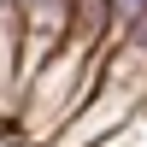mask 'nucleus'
Listing matches in <instances>:
<instances>
[{
	"mask_svg": "<svg viewBox=\"0 0 147 147\" xmlns=\"http://www.w3.org/2000/svg\"><path fill=\"white\" fill-rule=\"evenodd\" d=\"M112 6H118V18H124V24H129V18H136V12L147 6V0H112Z\"/></svg>",
	"mask_w": 147,
	"mask_h": 147,
	"instance_id": "2",
	"label": "nucleus"
},
{
	"mask_svg": "<svg viewBox=\"0 0 147 147\" xmlns=\"http://www.w3.org/2000/svg\"><path fill=\"white\" fill-rule=\"evenodd\" d=\"M30 6V30L35 35H59L71 24V0H24Z\"/></svg>",
	"mask_w": 147,
	"mask_h": 147,
	"instance_id": "1",
	"label": "nucleus"
}]
</instances>
